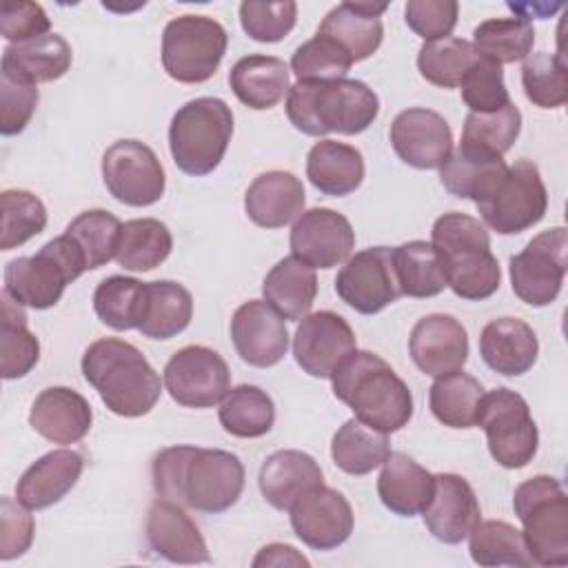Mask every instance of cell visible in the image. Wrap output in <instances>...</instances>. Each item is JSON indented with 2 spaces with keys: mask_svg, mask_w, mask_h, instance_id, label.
Masks as SVG:
<instances>
[{
  "mask_svg": "<svg viewBox=\"0 0 568 568\" xmlns=\"http://www.w3.org/2000/svg\"><path fill=\"white\" fill-rule=\"evenodd\" d=\"M355 348L357 339L351 324L333 311L304 315L293 337L297 366L320 379H328Z\"/></svg>",
  "mask_w": 568,
  "mask_h": 568,
  "instance_id": "cell-16",
  "label": "cell"
},
{
  "mask_svg": "<svg viewBox=\"0 0 568 568\" xmlns=\"http://www.w3.org/2000/svg\"><path fill=\"white\" fill-rule=\"evenodd\" d=\"M306 178L324 195H348L364 180V158L351 144L320 140L306 155Z\"/></svg>",
  "mask_w": 568,
  "mask_h": 568,
  "instance_id": "cell-33",
  "label": "cell"
},
{
  "mask_svg": "<svg viewBox=\"0 0 568 568\" xmlns=\"http://www.w3.org/2000/svg\"><path fill=\"white\" fill-rule=\"evenodd\" d=\"M479 355L490 371L517 377L528 373L537 362L539 342L524 320L499 317L481 328Z\"/></svg>",
  "mask_w": 568,
  "mask_h": 568,
  "instance_id": "cell-28",
  "label": "cell"
},
{
  "mask_svg": "<svg viewBox=\"0 0 568 568\" xmlns=\"http://www.w3.org/2000/svg\"><path fill=\"white\" fill-rule=\"evenodd\" d=\"M291 253L311 268H333L351 257L355 231L346 215L315 206L304 211L291 229Z\"/></svg>",
  "mask_w": 568,
  "mask_h": 568,
  "instance_id": "cell-18",
  "label": "cell"
},
{
  "mask_svg": "<svg viewBox=\"0 0 568 568\" xmlns=\"http://www.w3.org/2000/svg\"><path fill=\"white\" fill-rule=\"evenodd\" d=\"M408 353L422 373L442 377L464 368L468 359V333L457 317L430 313L413 326Z\"/></svg>",
  "mask_w": 568,
  "mask_h": 568,
  "instance_id": "cell-21",
  "label": "cell"
},
{
  "mask_svg": "<svg viewBox=\"0 0 568 568\" xmlns=\"http://www.w3.org/2000/svg\"><path fill=\"white\" fill-rule=\"evenodd\" d=\"M82 375L102 404L120 417L146 415L162 393V379L142 351L120 337L89 344L82 355Z\"/></svg>",
  "mask_w": 568,
  "mask_h": 568,
  "instance_id": "cell-4",
  "label": "cell"
},
{
  "mask_svg": "<svg viewBox=\"0 0 568 568\" xmlns=\"http://www.w3.org/2000/svg\"><path fill=\"white\" fill-rule=\"evenodd\" d=\"M379 113L377 93L362 80H297L286 93V115L306 135L366 131Z\"/></svg>",
  "mask_w": 568,
  "mask_h": 568,
  "instance_id": "cell-3",
  "label": "cell"
},
{
  "mask_svg": "<svg viewBox=\"0 0 568 568\" xmlns=\"http://www.w3.org/2000/svg\"><path fill=\"white\" fill-rule=\"evenodd\" d=\"M253 566L255 568H262V566H304V568H308L311 561L288 544H268V546L260 548V552L253 557Z\"/></svg>",
  "mask_w": 568,
  "mask_h": 568,
  "instance_id": "cell-58",
  "label": "cell"
},
{
  "mask_svg": "<svg viewBox=\"0 0 568 568\" xmlns=\"http://www.w3.org/2000/svg\"><path fill=\"white\" fill-rule=\"evenodd\" d=\"M459 4L455 0H408L406 24L426 42L448 38L457 24Z\"/></svg>",
  "mask_w": 568,
  "mask_h": 568,
  "instance_id": "cell-55",
  "label": "cell"
},
{
  "mask_svg": "<svg viewBox=\"0 0 568 568\" xmlns=\"http://www.w3.org/2000/svg\"><path fill=\"white\" fill-rule=\"evenodd\" d=\"M151 477L158 497L209 515L235 506L244 490L240 457L222 448H162L153 455Z\"/></svg>",
  "mask_w": 568,
  "mask_h": 568,
  "instance_id": "cell-1",
  "label": "cell"
},
{
  "mask_svg": "<svg viewBox=\"0 0 568 568\" xmlns=\"http://www.w3.org/2000/svg\"><path fill=\"white\" fill-rule=\"evenodd\" d=\"M220 424L226 433L242 439L262 437L273 428L275 404L266 390L253 384H240L220 402Z\"/></svg>",
  "mask_w": 568,
  "mask_h": 568,
  "instance_id": "cell-42",
  "label": "cell"
},
{
  "mask_svg": "<svg viewBox=\"0 0 568 568\" xmlns=\"http://www.w3.org/2000/svg\"><path fill=\"white\" fill-rule=\"evenodd\" d=\"M424 524L444 544H459L481 519V508L473 486L455 473L435 475V493L426 506Z\"/></svg>",
  "mask_w": 568,
  "mask_h": 568,
  "instance_id": "cell-22",
  "label": "cell"
},
{
  "mask_svg": "<svg viewBox=\"0 0 568 568\" xmlns=\"http://www.w3.org/2000/svg\"><path fill=\"white\" fill-rule=\"evenodd\" d=\"M306 193L300 178L288 171L260 173L246 189L244 211L262 229H282L304 213Z\"/></svg>",
  "mask_w": 568,
  "mask_h": 568,
  "instance_id": "cell-25",
  "label": "cell"
},
{
  "mask_svg": "<svg viewBox=\"0 0 568 568\" xmlns=\"http://www.w3.org/2000/svg\"><path fill=\"white\" fill-rule=\"evenodd\" d=\"M386 9V2H342L324 16L317 33L333 38L353 62H362L382 44V13Z\"/></svg>",
  "mask_w": 568,
  "mask_h": 568,
  "instance_id": "cell-26",
  "label": "cell"
},
{
  "mask_svg": "<svg viewBox=\"0 0 568 568\" xmlns=\"http://www.w3.org/2000/svg\"><path fill=\"white\" fill-rule=\"evenodd\" d=\"M430 237L444 264L446 286L457 297L481 302L499 288V262L490 251V235L479 220L457 211L444 213L435 220Z\"/></svg>",
  "mask_w": 568,
  "mask_h": 568,
  "instance_id": "cell-5",
  "label": "cell"
},
{
  "mask_svg": "<svg viewBox=\"0 0 568 568\" xmlns=\"http://www.w3.org/2000/svg\"><path fill=\"white\" fill-rule=\"evenodd\" d=\"M390 144L397 158L422 171L439 169L453 151V131L444 115L413 106L395 115L390 124Z\"/></svg>",
  "mask_w": 568,
  "mask_h": 568,
  "instance_id": "cell-19",
  "label": "cell"
},
{
  "mask_svg": "<svg viewBox=\"0 0 568 568\" xmlns=\"http://www.w3.org/2000/svg\"><path fill=\"white\" fill-rule=\"evenodd\" d=\"M84 457L78 450L58 448L36 459L18 479L16 497L31 510L58 504L80 479Z\"/></svg>",
  "mask_w": 568,
  "mask_h": 568,
  "instance_id": "cell-27",
  "label": "cell"
},
{
  "mask_svg": "<svg viewBox=\"0 0 568 568\" xmlns=\"http://www.w3.org/2000/svg\"><path fill=\"white\" fill-rule=\"evenodd\" d=\"M233 113L220 98H195L182 104L169 124V149L175 166L193 178L213 173L231 142Z\"/></svg>",
  "mask_w": 568,
  "mask_h": 568,
  "instance_id": "cell-6",
  "label": "cell"
},
{
  "mask_svg": "<svg viewBox=\"0 0 568 568\" xmlns=\"http://www.w3.org/2000/svg\"><path fill=\"white\" fill-rule=\"evenodd\" d=\"M38 98L36 84L0 75V133H22L36 113Z\"/></svg>",
  "mask_w": 568,
  "mask_h": 568,
  "instance_id": "cell-54",
  "label": "cell"
},
{
  "mask_svg": "<svg viewBox=\"0 0 568 568\" xmlns=\"http://www.w3.org/2000/svg\"><path fill=\"white\" fill-rule=\"evenodd\" d=\"M297 20V4L284 2H255L246 0L240 4V22L248 38L255 42H280L284 40Z\"/></svg>",
  "mask_w": 568,
  "mask_h": 568,
  "instance_id": "cell-52",
  "label": "cell"
},
{
  "mask_svg": "<svg viewBox=\"0 0 568 568\" xmlns=\"http://www.w3.org/2000/svg\"><path fill=\"white\" fill-rule=\"evenodd\" d=\"M173 248L169 226L155 217H138L122 224L115 260L126 271H151L160 266Z\"/></svg>",
  "mask_w": 568,
  "mask_h": 568,
  "instance_id": "cell-40",
  "label": "cell"
},
{
  "mask_svg": "<svg viewBox=\"0 0 568 568\" xmlns=\"http://www.w3.org/2000/svg\"><path fill=\"white\" fill-rule=\"evenodd\" d=\"M193 317L189 288L171 280L146 282V308L140 333L149 339H171L180 335Z\"/></svg>",
  "mask_w": 568,
  "mask_h": 568,
  "instance_id": "cell-36",
  "label": "cell"
},
{
  "mask_svg": "<svg viewBox=\"0 0 568 568\" xmlns=\"http://www.w3.org/2000/svg\"><path fill=\"white\" fill-rule=\"evenodd\" d=\"M20 499L2 497L0 501V559L22 557L33 541L36 521Z\"/></svg>",
  "mask_w": 568,
  "mask_h": 568,
  "instance_id": "cell-56",
  "label": "cell"
},
{
  "mask_svg": "<svg viewBox=\"0 0 568 568\" xmlns=\"http://www.w3.org/2000/svg\"><path fill=\"white\" fill-rule=\"evenodd\" d=\"M226 44V29L211 16H178L166 22L162 33V67L182 84L206 82L217 71Z\"/></svg>",
  "mask_w": 568,
  "mask_h": 568,
  "instance_id": "cell-8",
  "label": "cell"
},
{
  "mask_svg": "<svg viewBox=\"0 0 568 568\" xmlns=\"http://www.w3.org/2000/svg\"><path fill=\"white\" fill-rule=\"evenodd\" d=\"M146 308V282L126 275L104 277L93 291V311L113 331L140 328Z\"/></svg>",
  "mask_w": 568,
  "mask_h": 568,
  "instance_id": "cell-41",
  "label": "cell"
},
{
  "mask_svg": "<svg viewBox=\"0 0 568 568\" xmlns=\"http://www.w3.org/2000/svg\"><path fill=\"white\" fill-rule=\"evenodd\" d=\"M390 453L388 435L379 433L357 417L346 419L331 442L333 464L348 475H366L384 464Z\"/></svg>",
  "mask_w": 568,
  "mask_h": 568,
  "instance_id": "cell-39",
  "label": "cell"
},
{
  "mask_svg": "<svg viewBox=\"0 0 568 568\" xmlns=\"http://www.w3.org/2000/svg\"><path fill=\"white\" fill-rule=\"evenodd\" d=\"M535 44V29L530 20L515 18H490L475 27L473 47L477 53L495 64H510L526 60Z\"/></svg>",
  "mask_w": 568,
  "mask_h": 568,
  "instance_id": "cell-44",
  "label": "cell"
},
{
  "mask_svg": "<svg viewBox=\"0 0 568 568\" xmlns=\"http://www.w3.org/2000/svg\"><path fill=\"white\" fill-rule=\"evenodd\" d=\"M71 47L60 33H47L2 51L0 75L38 84L60 80L71 69Z\"/></svg>",
  "mask_w": 568,
  "mask_h": 568,
  "instance_id": "cell-31",
  "label": "cell"
},
{
  "mask_svg": "<svg viewBox=\"0 0 568 568\" xmlns=\"http://www.w3.org/2000/svg\"><path fill=\"white\" fill-rule=\"evenodd\" d=\"M229 84L242 104L266 111L288 93V67L275 55H244L233 64Z\"/></svg>",
  "mask_w": 568,
  "mask_h": 568,
  "instance_id": "cell-32",
  "label": "cell"
},
{
  "mask_svg": "<svg viewBox=\"0 0 568 568\" xmlns=\"http://www.w3.org/2000/svg\"><path fill=\"white\" fill-rule=\"evenodd\" d=\"M351 67L353 58L333 38L320 33L300 44L291 58L297 80H337L346 78Z\"/></svg>",
  "mask_w": 568,
  "mask_h": 568,
  "instance_id": "cell-51",
  "label": "cell"
},
{
  "mask_svg": "<svg viewBox=\"0 0 568 568\" xmlns=\"http://www.w3.org/2000/svg\"><path fill=\"white\" fill-rule=\"evenodd\" d=\"M481 399H484V386L464 371L435 377L428 390L430 413L435 415L437 422L450 428L477 426Z\"/></svg>",
  "mask_w": 568,
  "mask_h": 568,
  "instance_id": "cell-37",
  "label": "cell"
},
{
  "mask_svg": "<svg viewBox=\"0 0 568 568\" xmlns=\"http://www.w3.org/2000/svg\"><path fill=\"white\" fill-rule=\"evenodd\" d=\"M120 231L122 222L113 213L104 209H89L67 224L64 235H69L80 248L87 271H93L115 257Z\"/></svg>",
  "mask_w": 568,
  "mask_h": 568,
  "instance_id": "cell-47",
  "label": "cell"
},
{
  "mask_svg": "<svg viewBox=\"0 0 568 568\" xmlns=\"http://www.w3.org/2000/svg\"><path fill=\"white\" fill-rule=\"evenodd\" d=\"M462 98L473 113H493L510 102L499 64L479 55L462 78Z\"/></svg>",
  "mask_w": 568,
  "mask_h": 568,
  "instance_id": "cell-53",
  "label": "cell"
},
{
  "mask_svg": "<svg viewBox=\"0 0 568 568\" xmlns=\"http://www.w3.org/2000/svg\"><path fill=\"white\" fill-rule=\"evenodd\" d=\"M2 229L0 248L11 251L31 237L40 235L47 226V209L38 195L24 189H7L0 193Z\"/></svg>",
  "mask_w": 568,
  "mask_h": 568,
  "instance_id": "cell-50",
  "label": "cell"
},
{
  "mask_svg": "<svg viewBox=\"0 0 568 568\" xmlns=\"http://www.w3.org/2000/svg\"><path fill=\"white\" fill-rule=\"evenodd\" d=\"M257 484L262 497L273 508L288 510L297 497L324 484V473L308 453L286 448L264 459Z\"/></svg>",
  "mask_w": 568,
  "mask_h": 568,
  "instance_id": "cell-29",
  "label": "cell"
},
{
  "mask_svg": "<svg viewBox=\"0 0 568 568\" xmlns=\"http://www.w3.org/2000/svg\"><path fill=\"white\" fill-rule=\"evenodd\" d=\"M333 395L344 402L359 422L395 433L413 417V393L386 359L371 351H353L331 375Z\"/></svg>",
  "mask_w": 568,
  "mask_h": 568,
  "instance_id": "cell-2",
  "label": "cell"
},
{
  "mask_svg": "<svg viewBox=\"0 0 568 568\" xmlns=\"http://www.w3.org/2000/svg\"><path fill=\"white\" fill-rule=\"evenodd\" d=\"M162 379L171 399L186 408H211L231 390L226 359L200 344L175 351L164 366Z\"/></svg>",
  "mask_w": 568,
  "mask_h": 568,
  "instance_id": "cell-12",
  "label": "cell"
},
{
  "mask_svg": "<svg viewBox=\"0 0 568 568\" xmlns=\"http://www.w3.org/2000/svg\"><path fill=\"white\" fill-rule=\"evenodd\" d=\"M568 233L555 226L535 235L524 251L510 257L513 293L528 306H548L557 300L568 266Z\"/></svg>",
  "mask_w": 568,
  "mask_h": 568,
  "instance_id": "cell-11",
  "label": "cell"
},
{
  "mask_svg": "<svg viewBox=\"0 0 568 568\" xmlns=\"http://www.w3.org/2000/svg\"><path fill=\"white\" fill-rule=\"evenodd\" d=\"M231 339L242 362L257 368L280 364L288 351L284 317L264 300H248L235 308Z\"/></svg>",
  "mask_w": 568,
  "mask_h": 568,
  "instance_id": "cell-20",
  "label": "cell"
},
{
  "mask_svg": "<svg viewBox=\"0 0 568 568\" xmlns=\"http://www.w3.org/2000/svg\"><path fill=\"white\" fill-rule=\"evenodd\" d=\"M335 293L362 315H375L393 304L402 295L393 248L371 246L351 255L335 277Z\"/></svg>",
  "mask_w": 568,
  "mask_h": 568,
  "instance_id": "cell-14",
  "label": "cell"
},
{
  "mask_svg": "<svg viewBox=\"0 0 568 568\" xmlns=\"http://www.w3.org/2000/svg\"><path fill=\"white\" fill-rule=\"evenodd\" d=\"M526 98L539 109H559L568 102V67L561 53H530L521 67Z\"/></svg>",
  "mask_w": 568,
  "mask_h": 568,
  "instance_id": "cell-48",
  "label": "cell"
},
{
  "mask_svg": "<svg viewBox=\"0 0 568 568\" xmlns=\"http://www.w3.org/2000/svg\"><path fill=\"white\" fill-rule=\"evenodd\" d=\"M262 293L284 320H302L317 297V275L308 264L288 255L266 273Z\"/></svg>",
  "mask_w": 568,
  "mask_h": 568,
  "instance_id": "cell-35",
  "label": "cell"
},
{
  "mask_svg": "<svg viewBox=\"0 0 568 568\" xmlns=\"http://www.w3.org/2000/svg\"><path fill=\"white\" fill-rule=\"evenodd\" d=\"M479 60L473 42L462 38H439L422 44L417 69L422 78L442 89H457L466 71Z\"/></svg>",
  "mask_w": 568,
  "mask_h": 568,
  "instance_id": "cell-46",
  "label": "cell"
},
{
  "mask_svg": "<svg viewBox=\"0 0 568 568\" xmlns=\"http://www.w3.org/2000/svg\"><path fill=\"white\" fill-rule=\"evenodd\" d=\"M521 131V113L519 109L508 102L504 109L493 113H468L462 129V142L464 146L501 155L515 144Z\"/></svg>",
  "mask_w": 568,
  "mask_h": 568,
  "instance_id": "cell-49",
  "label": "cell"
},
{
  "mask_svg": "<svg viewBox=\"0 0 568 568\" xmlns=\"http://www.w3.org/2000/svg\"><path fill=\"white\" fill-rule=\"evenodd\" d=\"M73 280V271L49 240L36 255L7 262L2 293L20 306L44 311L60 302L67 284Z\"/></svg>",
  "mask_w": 568,
  "mask_h": 568,
  "instance_id": "cell-15",
  "label": "cell"
},
{
  "mask_svg": "<svg viewBox=\"0 0 568 568\" xmlns=\"http://www.w3.org/2000/svg\"><path fill=\"white\" fill-rule=\"evenodd\" d=\"M477 426L486 433L493 459L504 468H524L537 455L539 430L528 402L506 386L484 393Z\"/></svg>",
  "mask_w": 568,
  "mask_h": 568,
  "instance_id": "cell-10",
  "label": "cell"
},
{
  "mask_svg": "<svg viewBox=\"0 0 568 568\" xmlns=\"http://www.w3.org/2000/svg\"><path fill=\"white\" fill-rule=\"evenodd\" d=\"M288 513L293 532L313 550H333L342 546L351 537L355 524L348 499L324 484L297 497Z\"/></svg>",
  "mask_w": 568,
  "mask_h": 568,
  "instance_id": "cell-17",
  "label": "cell"
},
{
  "mask_svg": "<svg viewBox=\"0 0 568 568\" xmlns=\"http://www.w3.org/2000/svg\"><path fill=\"white\" fill-rule=\"evenodd\" d=\"M146 541L155 555L171 564L211 561L206 541L180 504L155 499L146 513Z\"/></svg>",
  "mask_w": 568,
  "mask_h": 568,
  "instance_id": "cell-23",
  "label": "cell"
},
{
  "mask_svg": "<svg viewBox=\"0 0 568 568\" xmlns=\"http://www.w3.org/2000/svg\"><path fill=\"white\" fill-rule=\"evenodd\" d=\"M513 508L535 566L568 564V497L550 475H535L515 488Z\"/></svg>",
  "mask_w": 568,
  "mask_h": 568,
  "instance_id": "cell-7",
  "label": "cell"
},
{
  "mask_svg": "<svg viewBox=\"0 0 568 568\" xmlns=\"http://www.w3.org/2000/svg\"><path fill=\"white\" fill-rule=\"evenodd\" d=\"M393 264L402 295L435 297L446 288L444 264L430 242L410 240L393 248Z\"/></svg>",
  "mask_w": 568,
  "mask_h": 568,
  "instance_id": "cell-38",
  "label": "cell"
},
{
  "mask_svg": "<svg viewBox=\"0 0 568 568\" xmlns=\"http://www.w3.org/2000/svg\"><path fill=\"white\" fill-rule=\"evenodd\" d=\"M102 180L109 193L126 206H151L166 186L155 151L140 140H118L104 151Z\"/></svg>",
  "mask_w": 568,
  "mask_h": 568,
  "instance_id": "cell-13",
  "label": "cell"
},
{
  "mask_svg": "<svg viewBox=\"0 0 568 568\" xmlns=\"http://www.w3.org/2000/svg\"><path fill=\"white\" fill-rule=\"evenodd\" d=\"M40 359V342L27 326L20 304L2 293L0 320V375L2 379L24 377Z\"/></svg>",
  "mask_w": 568,
  "mask_h": 568,
  "instance_id": "cell-43",
  "label": "cell"
},
{
  "mask_svg": "<svg viewBox=\"0 0 568 568\" xmlns=\"http://www.w3.org/2000/svg\"><path fill=\"white\" fill-rule=\"evenodd\" d=\"M468 550L479 566H535L526 548L524 532L508 521H477L468 532Z\"/></svg>",
  "mask_w": 568,
  "mask_h": 568,
  "instance_id": "cell-45",
  "label": "cell"
},
{
  "mask_svg": "<svg viewBox=\"0 0 568 568\" xmlns=\"http://www.w3.org/2000/svg\"><path fill=\"white\" fill-rule=\"evenodd\" d=\"M488 229L499 235H515L539 224L548 211V191L537 164L517 160L477 202Z\"/></svg>",
  "mask_w": 568,
  "mask_h": 568,
  "instance_id": "cell-9",
  "label": "cell"
},
{
  "mask_svg": "<svg viewBox=\"0 0 568 568\" xmlns=\"http://www.w3.org/2000/svg\"><path fill=\"white\" fill-rule=\"evenodd\" d=\"M435 493V475L419 466L406 453H388L377 477V495L382 504L399 515H422Z\"/></svg>",
  "mask_w": 568,
  "mask_h": 568,
  "instance_id": "cell-30",
  "label": "cell"
},
{
  "mask_svg": "<svg viewBox=\"0 0 568 568\" xmlns=\"http://www.w3.org/2000/svg\"><path fill=\"white\" fill-rule=\"evenodd\" d=\"M506 169L508 164L501 155L459 144L439 166V180L450 195L473 200L477 204L506 173Z\"/></svg>",
  "mask_w": 568,
  "mask_h": 568,
  "instance_id": "cell-34",
  "label": "cell"
},
{
  "mask_svg": "<svg viewBox=\"0 0 568 568\" xmlns=\"http://www.w3.org/2000/svg\"><path fill=\"white\" fill-rule=\"evenodd\" d=\"M51 20L38 2H4L0 9V33L11 44H20L40 36H47Z\"/></svg>",
  "mask_w": 568,
  "mask_h": 568,
  "instance_id": "cell-57",
  "label": "cell"
},
{
  "mask_svg": "<svg viewBox=\"0 0 568 568\" xmlns=\"http://www.w3.org/2000/svg\"><path fill=\"white\" fill-rule=\"evenodd\" d=\"M93 413L87 397L67 386L40 390L31 404V428L53 444H75L91 430Z\"/></svg>",
  "mask_w": 568,
  "mask_h": 568,
  "instance_id": "cell-24",
  "label": "cell"
}]
</instances>
